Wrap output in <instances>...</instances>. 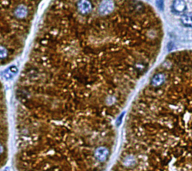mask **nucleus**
I'll return each mask as SVG.
<instances>
[{
    "label": "nucleus",
    "instance_id": "f257e3e1",
    "mask_svg": "<svg viewBox=\"0 0 192 171\" xmlns=\"http://www.w3.org/2000/svg\"><path fill=\"white\" fill-rule=\"evenodd\" d=\"M109 154H110V152L108 149L104 146L98 147L95 152V159L100 162H105L108 159Z\"/></svg>",
    "mask_w": 192,
    "mask_h": 171
},
{
    "label": "nucleus",
    "instance_id": "f03ea898",
    "mask_svg": "<svg viewBox=\"0 0 192 171\" xmlns=\"http://www.w3.org/2000/svg\"><path fill=\"white\" fill-rule=\"evenodd\" d=\"M113 10H114V4L113 2L110 1L103 2L99 7V13L102 15L110 14Z\"/></svg>",
    "mask_w": 192,
    "mask_h": 171
},
{
    "label": "nucleus",
    "instance_id": "7ed1b4c3",
    "mask_svg": "<svg viewBox=\"0 0 192 171\" xmlns=\"http://www.w3.org/2000/svg\"><path fill=\"white\" fill-rule=\"evenodd\" d=\"M187 9L186 3L184 1H174L173 2L172 11L173 12L177 14H185V12Z\"/></svg>",
    "mask_w": 192,
    "mask_h": 171
},
{
    "label": "nucleus",
    "instance_id": "20e7f679",
    "mask_svg": "<svg viewBox=\"0 0 192 171\" xmlns=\"http://www.w3.org/2000/svg\"><path fill=\"white\" fill-rule=\"evenodd\" d=\"M182 25L188 28H192V12L185 13L180 18Z\"/></svg>",
    "mask_w": 192,
    "mask_h": 171
},
{
    "label": "nucleus",
    "instance_id": "39448f33",
    "mask_svg": "<svg viewBox=\"0 0 192 171\" xmlns=\"http://www.w3.org/2000/svg\"><path fill=\"white\" fill-rule=\"evenodd\" d=\"M17 68L14 66H12L8 69H6L4 72L2 73L3 77L5 79L9 80L14 78V76L17 74Z\"/></svg>",
    "mask_w": 192,
    "mask_h": 171
},
{
    "label": "nucleus",
    "instance_id": "423d86ee",
    "mask_svg": "<svg viewBox=\"0 0 192 171\" xmlns=\"http://www.w3.org/2000/svg\"><path fill=\"white\" fill-rule=\"evenodd\" d=\"M78 9L82 14H86L90 12L92 10V5H91L90 2L87 1H82L80 2L79 5H78Z\"/></svg>",
    "mask_w": 192,
    "mask_h": 171
},
{
    "label": "nucleus",
    "instance_id": "0eeeda50",
    "mask_svg": "<svg viewBox=\"0 0 192 171\" xmlns=\"http://www.w3.org/2000/svg\"><path fill=\"white\" fill-rule=\"evenodd\" d=\"M27 12H26V9L24 7H20L17 8V9L16 10V15L18 18H23L26 15Z\"/></svg>",
    "mask_w": 192,
    "mask_h": 171
},
{
    "label": "nucleus",
    "instance_id": "6e6552de",
    "mask_svg": "<svg viewBox=\"0 0 192 171\" xmlns=\"http://www.w3.org/2000/svg\"><path fill=\"white\" fill-rule=\"evenodd\" d=\"M7 55V51L5 49L4 47H2L0 46V58H5Z\"/></svg>",
    "mask_w": 192,
    "mask_h": 171
},
{
    "label": "nucleus",
    "instance_id": "1a4fd4ad",
    "mask_svg": "<svg viewBox=\"0 0 192 171\" xmlns=\"http://www.w3.org/2000/svg\"><path fill=\"white\" fill-rule=\"evenodd\" d=\"M3 153V147L1 144H0V155Z\"/></svg>",
    "mask_w": 192,
    "mask_h": 171
}]
</instances>
